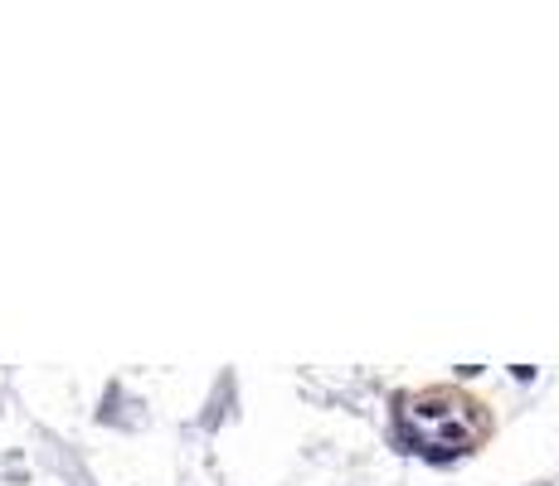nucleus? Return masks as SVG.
I'll return each instance as SVG.
<instances>
[{
    "instance_id": "1",
    "label": "nucleus",
    "mask_w": 559,
    "mask_h": 486,
    "mask_svg": "<svg viewBox=\"0 0 559 486\" xmlns=\"http://www.w3.org/2000/svg\"><path fill=\"white\" fill-rule=\"evenodd\" d=\"M395 423L409 452L448 462L486 442L491 409L462 385H428V389H413V394L395 399Z\"/></svg>"
}]
</instances>
